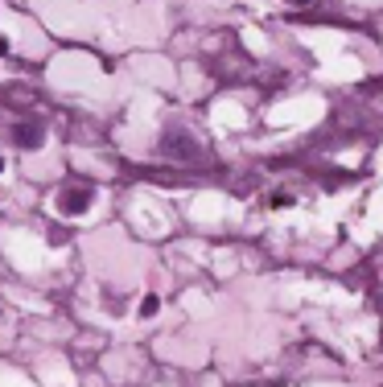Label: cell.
I'll use <instances>...</instances> for the list:
<instances>
[{"instance_id": "6da1fadb", "label": "cell", "mask_w": 383, "mask_h": 387, "mask_svg": "<svg viewBox=\"0 0 383 387\" xmlns=\"http://www.w3.org/2000/svg\"><path fill=\"white\" fill-rule=\"evenodd\" d=\"M161 153H165L169 161H186V165H194V161L202 157V148H198L182 128H169V132L161 136Z\"/></svg>"}, {"instance_id": "7a4b0ae2", "label": "cell", "mask_w": 383, "mask_h": 387, "mask_svg": "<svg viewBox=\"0 0 383 387\" xmlns=\"http://www.w3.org/2000/svg\"><path fill=\"white\" fill-rule=\"evenodd\" d=\"M91 206V190L87 186H66L62 194H58V210L62 214H83Z\"/></svg>"}, {"instance_id": "3957f363", "label": "cell", "mask_w": 383, "mask_h": 387, "mask_svg": "<svg viewBox=\"0 0 383 387\" xmlns=\"http://www.w3.org/2000/svg\"><path fill=\"white\" fill-rule=\"evenodd\" d=\"M12 144L17 148H41V140H45V132H41V124H29V120H21V124H12Z\"/></svg>"}, {"instance_id": "277c9868", "label": "cell", "mask_w": 383, "mask_h": 387, "mask_svg": "<svg viewBox=\"0 0 383 387\" xmlns=\"http://www.w3.org/2000/svg\"><path fill=\"white\" fill-rule=\"evenodd\" d=\"M4 99H8V103H17V107H25V103H29V91H25V87H8V91H4Z\"/></svg>"}, {"instance_id": "5b68a950", "label": "cell", "mask_w": 383, "mask_h": 387, "mask_svg": "<svg viewBox=\"0 0 383 387\" xmlns=\"http://www.w3.org/2000/svg\"><path fill=\"white\" fill-rule=\"evenodd\" d=\"M157 309H161V301H157V297H144V301H140V313H144V318H153Z\"/></svg>"}, {"instance_id": "8992f818", "label": "cell", "mask_w": 383, "mask_h": 387, "mask_svg": "<svg viewBox=\"0 0 383 387\" xmlns=\"http://www.w3.org/2000/svg\"><path fill=\"white\" fill-rule=\"evenodd\" d=\"M4 54H8V37H0V58H4Z\"/></svg>"}, {"instance_id": "52a82bcc", "label": "cell", "mask_w": 383, "mask_h": 387, "mask_svg": "<svg viewBox=\"0 0 383 387\" xmlns=\"http://www.w3.org/2000/svg\"><path fill=\"white\" fill-rule=\"evenodd\" d=\"M285 4H309V0H285Z\"/></svg>"}, {"instance_id": "ba28073f", "label": "cell", "mask_w": 383, "mask_h": 387, "mask_svg": "<svg viewBox=\"0 0 383 387\" xmlns=\"http://www.w3.org/2000/svg\"><path fill=\"white\" fill-rule=\"evenodd\" d=\"M0 169H4V157H0Z\"/></svg>"}]
</instances>
